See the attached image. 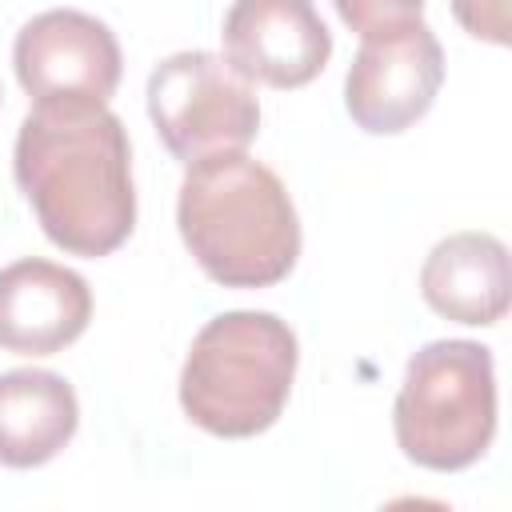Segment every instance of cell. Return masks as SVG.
I'll return each instance as SVG.
<instances>
[{
  "label": "cell",
  "mask_w": 512,
  "mask_h": 512,
  "mask_svg": "<svg viewBox=\"0 0 512 512\" xmlns=\"http://www.w3.org/2000/svg\"><path fill=\"white\" fill-rule=\"evenodd\" d=\"M12 172L56 248L96 260L128 240L136 224L132 148L104 104H36L16 132Z\"/></svg>",
  "instance_id": "6da1fadb"
},
{
  "label": "cell",
  "mask_w": 512,
  "mask_h": 512,
  "mask_svg": "<svg viewBox=\"0 0 512 512\" xmlns=\"http://www.w3.org/2000/svg\"><path fill=\"white\" fill-rule=\"evenodd\" d=\"M176 224L192 260L224 288L280 284L300 256V220L284 180L244 152L188 164Z\"/></svg>",
  "instance_id": "7a4b0ae2"
},
{
  "label": "cell",
  "mask_w": 512,
  "mask_h": 512,
  "mask_svg": "<svg viewBox=\"0 0 512 512\" xmlns=\"http://www.w3.org/2000/svg\"><path fill=\"white\" fill-rule=\"evenodd\" d=\"M296 360V332L276 312H224L208 320L188 348L180 408L212 436H256L280 420Z\"/></svg>",
  "instance_id": "3957f363"
},
{
  "label": "cell",
  "mask_w": 512,
  "mask_h": 512,
  "mask_svg": "<svg viewBox=\"0 0 512 512\" xmlns=\"http://www.w3.org/2000/svg\"><path fill=\"white\" fill-rule=\"evenodd\" d=\"M392 428L400 452L432 472H456L484 456L496 432V368L476 340L424 344L396 392Z\"/></svg>",
  "instance_id": "277c9868"
},
{
  "label": "cell",
  "mask_w": 512,
  "mask_h": 512,
  "mask_svg": "<svg viewBox=\"0 0 512 512\" xmlns=\"http://www.w3.org/2000/svg\"><path fill=\"white\" fill-rule=\"evenodd\" d=\"M148 116L164 148L196 164L220 152H244L260 132L252 84L212 52H176L148 76Z\"/></svg>",
  "instance_id": "5b68a950"
},
{
  "label": "cell",
  "mask_w": 512,
  "mask_h": 512,
  "mask_svg": "<svg viewBox=\"0 0 512 512\" xmlns=\"http://www.w3.org/2000/svg\"><path fill=\"white\" fill-rule=\"evenodd\" d=\"M444 84V48L424 20L364 36L348 76L344 104L348 116L372 132L392 136L416 124Z\"/></svg>",
  "instance_id": "8992f818"
},
{
  "label": "cell",
  "mask_w": 512,
  "mask_h": 512,
  "mask_svg": "<svg viewBox=\"0 0 512 512\" xmlns=\"http://www.w3.org/2000/svg\"><path fill=\"white\" fill-rule=\"evenodd\" d=\"M16 80L36 100H96L120 84V44L112 28L76 8H48L16 32Z\"/></svg>",
  "instance_id": "52a82bcc"
},
{
  "label": "cell",
  "mask_w": 512,
  "mask_h": 512,
  "mask_svg": "<svg viewBox=\"0 0 512 512\" xmlns=\"http://www.w3.org/2000/svg\"><path fill=\"white\" fill-rule=\"evenodd\" d=\"M220 36L224 60L268 88H304L332 56V32L312 0H236Z\"/></svg>",
  "instance_id": "ba28073f"
},
{
  "label": "cell",
  "mask_w": 512,
  "mask_h": 512,
  "mask_svg": "<svg viewBox=\"0 0 512 512\" xmlns=\"http://www.w3.org/2000/svg\"><path fill=\"white\" fill-rule=\"evenodd\" d=\"M92 320V288L80 272L52 260H16L0 272V348L52 356Z\"/></svg>",
  "instance_id": "9c48e42d"
},
{
  "label": "cell",
  "mask_w": 512,
  "mask_h": 512,
  "mask_svg": "<svg viewBox=\"0 0 512 512\" xmlns=\"http://www.w3.org/2000/svg\"><path fill=\"white\" fill-rule=\"evenodd\" d=\"M508 288V248L488 232L440 240L420 268L428 308L456 324H496L508 312Z\"/></svg>",
  "instance_id": "30bf717a"
},
{
  "label": "cell",
  "mask_w": 512,
  "mask_h": 512,
  "mask_svg": "<svg viewBox=\"0 0 512 512\" xmlns=\"http://www.w3.org/2000/svg\"><path fill=\"white\" fill-rule=\"evenodd\" d=\"M80 404L64 376L16 368L0 376V464L36 468L64 452L76 436Z\"/></svg>",
  "instance_id": "8fae6325"
},
{
  "label": "cell",
  "mask_w": 512,
  "mask_h": 512,
  "mask_svg": "<svg viewBox=\"0 0 512 512\" xmlns=\"http://www.w3.org/2000/svg\"><path fill=\"white\" fill-rule=\"evenodd\" d=\"M332 4H336L340 20L360 36H376V32L412 24L424 12V0H332Z\"/></svg>",
  "instance_id": "7c38bea8"
},
{
  "label": "cell",
  "mask_w": 512,
  "mask_h": 512,
  "mask_svg": "<svg viewBox=\"0 0 512 512\" xmlns=\"http://www.w3.org/2000/svg\"><path fill=\"white\" fill-rule=\"evenodd\" d=\"M464 32L488 44H508V0H452Z\"/></svg>",
  "instance_id": "4fadbf2b"
}]
</instances>
